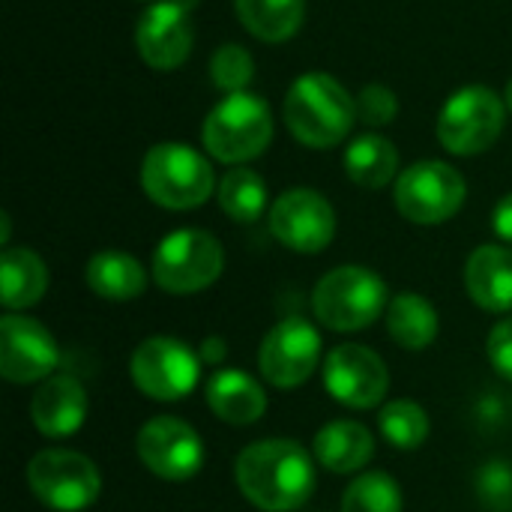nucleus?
Listing matches in <instances>:
<instances>
[{
  "mask_svg": "<svg viewBox=\"0 0 512 512\" xmlns=\"http://www.w3.org/2000/svg\"><path fill=\"white\" fill-rule=\"evenodd\" d=\"M219 207L231 222L252 225L261 219L267 207V183L252 168H231L219 183Z\"/></svg>",
  "mask_w": 512,
  "mask_h": 512,
  "instance_id": "obj_26",
  "label": "nucleus"
},
{
  "mask_svg": "<svg viewBox=\"0 0 512 512\" xmlns=\"http://www.w3.org/2000/svg\"><path fill=\"white\" fill-rule=\"evenodd\" d=\"M195 30L189 24V9L174 0L153 3L144 9L135 27V48L150 69L171 72L192 54Z\"/></svg>",
  "mask_w": 512,
  "mask_h": 512,
  "instance_id": "obj_16",
  "label": "nucleus"
},
{
  "mask_svg": "<svg viewBox=\"0 0 512 512\" xmlns=\"http://www.w3.org/2000/svg\"><path fill=\"white\" fill-rule=\"evenodd\" d=\"M504 132V99L486 84L456 90L438 114V141L456 156L486 153Z\"/></svg>",
  "mask_w": 512,
  "mask_h": 512,
  "instance_id": "obj_7",
  "label": "nucleus"
},
{
  "mask_svg": "<svg viewBox=\"0 0 512 512\" xmlns=\"http://www.w3.org/2000/svg\"><path fill=\"white\" fill-rule=\"evenodd\" d=\"M222 267V243L201 228L171 231L153 252V279L168 294H198L222 276Z\"/></svg>",
  "mask_w": 512,
  "mask_h": 512,
  "instance_id": "obj_6",
  "label": "nucleus"
},
{
  "mask_svg": "<svg viewBox=\"0 0 512 512\" xmlns=\"http://www.w3.org/2000/svg\"><path fill=\"white\" fill-rule=\"evenodd\" d=\"M477 498L492 512H512V465L492 459L477 471Z\"/></svg>",
  "mask_w": 512,
  "mask_h": 512,
  "instance_id": "obj_30",
  "label": "nucleus"
},
{
  "mask_svg": "<svg viewBox=\"0 0 512 512\" xmlns=\"http://www.w3.org/2000/svg\"><path fill=\"white\" fill-rule=\"evenodd\" d=\"M48 291V267L33 249H3L0 255V303L9 312L36 306Z\"/></svg>",
  "mask_w": 512,
  "mask_h": 512,
  "instance_id": "obj_21",
  "label": "nucleus"
},
{
  "mask_svg": "<svg viewBox=\"0 0 512 512\" xmlns=\"http://www.w3.org/2000/svg\"><path fill=\"white\" fill-rule=\"evenodd\" d=\"M387 306H390L387 282L375 270L357 264H345L324 273L312 294L315 318L336 333H354L372 327Z\"/></svg>",
  "mask_w": 512,
  "mask_h": 512,
  "instance_id": "obj_3",
  "label": "nucleus"
},
{
  "mask_svg": "<svg viewBox=\"0 0 512 512\" xmlns=\"http://www.w3.org/2000/svg\"><path fill=\"white\" fill-rule=\"evenodd\" d=\"M135 450L141 465L171 483L192 480L204 465L201 435L177 417H153L138 429Z\"/></svg>",
  "mask_w": 512,
  "mask_h": 512,
  "instance_id": "obj_14",
  "label": "nucleus"
},
{
  "mask_svg": "<svg viewBox=\"0 0 512 512\" xmlns=\"http://www.w3.org/2000/svg\"><path fill=\"white\" fill-rule=\"evenodd\" d=\"M315 462L333 474H354L366 468L375 456V438L363 423L336 420L327 423L312 441Z\"/></svg>",
  "mask_w": 512,
  "mask_h": 512,
  "instance_id": "obj_20",
  "label": "nucleus"
},
{
  "mask_svg": "<svg viewBox=\"0 0 512 512\" xmlns=\"http://www.w3.org/2000/svg\"><path fill=\"white\" fill-rule=\"evenodd\" d=\"M198 354H201V363H219L225 357V342L222 339H207Z\"/></svg>",
  "mask_w": 512,
  "mask_h": 512,
  "instance_id": "obj_35",
  "label": "nucleus"
},
{
  "mask_svg": "<svg viewBox=\"0 0 512 512\" xmlns=\"http://www.w3.org/2000/svg\"><path fill=\"white\" fill-rule=\"evenodd\" d=\"M0 240H3V243L9 240V216H6V213H3V231H0Z\"/></svg>",
  "mask_w": 512,
  "mask_h": 512,
  "instance_id": "obj_36",
  "label": "nucleus"
},
{
  "mask_svg": "<svg viewBox=\"0 0 512 512\" xmlns=\"http://www.w3.org/2000/svg\"><path fill=\"white\" fill-rule=\"evenodd\" d=\"M30 420L45 438H69L87 420V390L72 375H51L30 399Z\"/></svg>",
  "mask_w": 512,
  "mask_h": 512,
  "instance_id": "obj_17",
  "label": "nucleus"
},
{
  "mask_svg": "<svg viewBox=\"0 0 512 512\" xmlns=\"http://www.w3.org/2000/svg\"><path fill=\"white\" fill-rule=\"evenodd\" d=\"M465 195V177L441 159H423L405 168L393 192L399 213L414 225H441L453 219L462 210Z\"/></svg>",
  "mask_w": 512,
  "mask_h": 512,
  "instance_id": "obj_9",
  "label": "nucleus"
},
{
  "mask_svg": "<svg viewBox=\"0 0 512 512\" xmlns=\"http://www.w3.org/2000/svg\"><path fill=\"white\" fill-rule=\"evenodd\" d=\"M324 387L327 393L354 411L378 408L390 390L387 363L366 345H336L324 360Z\"/></svg>",
  "mask_w": 512,
  "mask_h": 512,
  "instance_id": "obj_13",
  "label": "nucleus"
},
{
  "mask_svg": "<svg viewBox=\"0 0 512 512\" xmlns=\"http://www.w3.org/2000/svg\"><path fill=\"white\" fill-rule=\"evenodd\" d=\"M141 189L144 195L165 210H195L213 189V165L192 147L177 141L153 144L141 162Z\"/></svg>",
  "mask_w": 512,
  "mask_h": 512,
  "instance_id": "obj_4",
  "label": "nucleus"
},
{
  "mask_svg": "<svg viewBox=\"0 0 512 512\" xmlns=\"http://www.w3.org/2000/svg\"><path fill=\"white\" fill-rule=\"evenodd\" d=\"M210 78L225 93H243L255 78V60L243 45L225 42L210 60Z\"/></svg>",
  "mask_w": 512,
  "mask_h": 512,
  "instance_id": "obj_29",
  "label": "nucleus"
},
{
  "mask_svg": "<svg viewBox=\"0 0 512 512\" xmlns=\"http://www.w3.org/2000/svg\"><path fill=\"white\" fill-rule=\"evenodd\" d=\"M486 351H489V360H492L495 372L501 378L512 381V318L492 327L489 342H486Z\"/></svg>",
  "mask_w": 512,
  "mask_h": 512,
  "instance_id": "obj_32",
  "label": "nucleus"
},
{
  "mask_svg": "<svg viewBox=\"0 0 512 512\" xmlns=\"http://www.w3.org/2000/svg\"><path fill=\"white\" fill-rule=\"evenodd\" d=\"M378 426L396 450H420L429 438V414L411 399L387 402L381 408Z\"/></svg>",
  "mask_w": 512,
  "mask_h": 512,
  "instance_id": "obj_27",
  "label": "nucleus"
},
{
  "mask_svg": "<svg viewBox=\"0 0 512 512\" xmlns=\"http://www.w3.org/2000/svg\"><path fill=\"white\" fill-rule=\"evenodd\" d=\"M504 102H507V108L512 111V78H510V84H507V93H504Z\"/></svg>",
  "mask_w": 512,
  "mask_h": 512,
  "instance_id": "obj_37",
  "label": "nucleus"
},
{
  "mask_svg": "<svg viewBox=\"0 0 512 512\" xmlns=\"http://www.w3.org/2000/svg\"><path fill=\"white\" fill-rule=\"evenodd\" d=\"M201 354L174 336L144 339L132 354V381L135 387L156 402L186 399L201 378Z\"/></svg>",
  "mask_w": 512,
  "mask_h": 512,
  "instance_id": "obj_10",
  "label": "nucleus"
},
{
  "mask_svg": "<svg viewBox=\"0 0 512 512\" xmlns=\"http://www.w3.org/2000/svg\"><path fill=\"white\" fill-rule=\"evenodd\" d=\"M321 363V333L303 318L279 321L258 348V369L279 390L303 387Z\"/></svg>",
  "mask_w": 512,
  "mask_h": 512,
  "instance_id": "obj_11",
  "label": "nucleus"
},
{
  "mask_svg": "<svg viewBox=\"0 0 512 512\" xmlns=\"http://www.w3.org/2000/svg\"><path fill=\"white\" fill-rule=\"evenodd\" d=\"M399 114V99L387 84H366L357 96V117L366 126H387Z\"/></svg>",
  "mask_w": 512,
  "mask_h": 512,
  "instance_id": "obj_31",
  "label": "nucleus"
},
{
  "mask_svg": "<svg viewBox=\"0 0 512 512\" xmlns=\"http://www.w3.org/2000/svg\"><path fill=\"white\" fill-rule=\"evenodd\" d=\"M387 333L405 351H426L438 339V312L423 294L405 291L387 306Z\"/></svg>",
  "mask_w": 512,
  "mask_h": 512,
  "instance_id": "obj_23",
  "label": "nucleus"
},
{
  "mask_svg": "<svg viewBox=\"0 0 512 512\" xmlns=\"http://www.w3.org/2000/svg\"><path fill=\"white\" fill-rule=\"evenodd\" d=\"M492 228L501 240L512 243V192L504 195L495 207V216H492Z\"/></svg>",
  "mask_w": 512,
  "mask_h": 512,
  "instance_id": "obj_33",
  "label": "nucleus"
},
{
  "mask_svg": "<svg viewBox=\"0 0 512 512\" xmlns=\"http://www.w3.org/2000/svg\"><path fill=\"white\" fill-rule=\"evenodd\" d=\"M207 405L228 426H252L267 411V393L252 375L222 369L207 381Z\"/></svg>",
  "mask_w": 512,
  "mask_h": 512,
  "instance_id": "obj_19",
  "label": "nucleus"
},
{
  "mask_svg": "<svg viewBox=\"0 0 512 512\" xmlns=\"http://www.w3.org/2000/svg\"><path fill=\"white\" fill-rule=\"evenodd\" d=\"M237 489L264 512L300 510L315 492L312 456L288 438L249 444L234 462Z\"/></svg>",
  "mask_w": 512,
  "mask_h": 512,
  "instance_id": "obj_1",
  "label": "nucleus"
},
{
  "mask_svg": "<svg viewBox=\"0 0 512 512\" xmlns=\"http://www.w3.org/2000/svg\"><path fill=\"white\" fill-rule=\"evenodd\" d=\"M477 414H480V420H483V423H495L498 417H504V402H501V399H495V396H486V399H480Z\"/></svg>",
  "mask_w": 512,
  "mask_h": 512,
  "instance_id": "obj_34",
  "label": "nucleus"
},
{
  "mask_svg": "<svg viewBox=\"0 0 512 512\" xmlns=\"http://www.w3.org/2000/svg\"><path fill=\"white\" fill-rule=\"evenodd\" d=\"M243 27L261 42L291 39L306 15V0H234Z\"/></svg>",
  "mask_w": 512,
  "mask_h": 512,
  "instance_id": "obj_25",
  "label": "nucleus"
},
{
  "mask_svg": "<svg viewBox=\"0 0 512 512\" xmlns=\"http://www.w3.org/2000/svg\"><path fill=\"white\" fill-rule=\"evenodd\" d=\"M60 363V348L48 327L27 315L0 318V375L9 384L48 381Z\"/></svg>",
  "mask_w": 512,
  "mask_h": 512,
  "instance_id": "obj_15",
  "label": "nucleus"
},
{
  "mask_svg": "<svg viewBox=\"0 0 512 512\" xmlns=\"http://www.w3.org/2000/svg\"><path fill=\"white\" fill-rule=\"evenodd\" d=\"M345 171L363 189H384L399 171V150L384 135H360L345 150Z\"/></svg>",
  "mask_w": 512,
  "mask_h": 512,
  "instance_id": "obj_24",
  "label": "nucleus"
},
{
  "mask_svg": "<svg viewBox=\"0 0 512 512\" xmlns=\"http://www.w3.org/2000/svg\"><path fill=\"white\" fill-rule=\"evenodd\" d=\"M342 512H402V489L384 471L360 474L342 495Z\"/></svg>",
  "mask_w": 512,
  "mask_h": 512,
  "instance_id": "obj_28",
  "label": "nucleus"
},
{
  "mask_svg": "<svg viewBox=\"0 0 512 512\" xmlns=\"http://www.w3.org/2000/svg\"><path fill=\"white\" fill-rule=\"evenodd\" d=\"M354 120L357 99L327 72L300 75L285 96V126L303 147H336L348 138Z\"/></svg>",
  "mask_w": 512,
  "mask_h": 512,
  "instance_id": "obj_2",
  "label": "nucleus"
},
{
  "mask_svg": "<svg viewBox=\"0 0 512 512\" xmlns=\"http://www.w3.org/2000/svg\"><path fill=\"white\" fill-rule=\"evenodd\" d=\"M465 288L471 300L486 312L512 309V249L480 246L465 264Z\"/></svg>",
  "mask_w": 512,
  "mask_h": 512,
  "instance_id": "obj_18",
  "label": "nucleus"
},
{
  "mask_svg": "<svg viewBox=\"0 0 512 512\" xmlns=\"http://www.w3.org/2000/svg\"><path fill=\"white\" fill-rule=\"evenodd\" d=\"M204 147L216 162L243 165L258 159L273 141L270 105L255 93H228L204 120Z\"/></svg>",
  "mask_w": 512,
  "mask_h": 512,
  "instance_id": "obj_5",
  "label": "nucleus"
},
{
  "mask_svg": "<svg viewBox=\"0 0 512 512\" xmlns=\"http://www.w3.org/2000/svg\"><path fill=\"white\" fill-rule=\"evenodd\" d=\"M84 276H87L90 291L111 303H129V300L141 297L147 288L144 267L129 252H117V249L96 252L87 261Z\"/></svg>",
  "mask_w": 512,
  "mask_h": 512,
  "instance_id": "obj_22",
  "label": "nucleus"
},
{
  "mask_svg": "<svg viewBox=\"0 0 512 512\" xmlns=\"http://www.w3.org/2000/svg\"><path fill=\"white\" fill-rule=\"evenodd\" d=\"M273 237L300 255L324 252L336 237V213L330 201L315 189H288L270 207Z\"/></svg>",
  "mask_w": 512,
  "mask_h": 512,
  "instance_id": "obj_12",
  "label": "nucleus"
},
{
  "mask_svg": "<svg viewBox=\"0 0 512 512\" xmlns=\"http://www.w3.org/2000/svg\"><path fill=\"white\" fill-rule=\"evenodd\" d=\"M27 486L54 512H84L102 492L99 468L75 450H42L27 465Z\"/></svg>",
  "mask_w": 512,
  "mask_h": 512,
  "instance_id": "obj_8",
  "label": "nucleus"
},
{
  "mask_svg": "<svg viewBox=\"0 0 512 512\" xmlns=\"http://www.w3.org/2000/svg\"><path fill=\"white\" fill-rule=\"evenodd\" d=\"M174 3H180L183 9H192V6H198V0H174Z\"/></svg>",
  "mask_w": 512,
  "mask_h": 512,
  "instance_id": "obj_38",
  "label": "nucleus"
}]
</instances>
